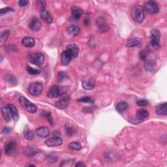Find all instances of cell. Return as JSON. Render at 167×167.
Returning <instances> with one entry per match:
<instances>
[{"mask_svg":"<svg viewBox=\"0 0 167 167\" xmlns=\"http://www.w3.org/2000/svg\"><path fill=\"white\" fill-rule=\"evenodd\" d=\"M161 33L157 29H154L151 31L150 43L149 49L150 50H156L160 47Z\"/></svg>","mask_w":167,"mask_h":167,"instance_id":"6da1fadb","label":"cell"},{"mask_svg":"<svg viewBox=\"0 0 167 167\" xmlns=\"http://www.w3.org/2000/svg\"><path fill=\"white\" fill-rule=\"evenodd\" d=\"M131 14L134 21L138 23H142L145 18L144 10L143 7L139 5H134L132 8Z\"/></svg>","mask_w":167,"mask_h":167,"instance_id":"7a4b0ae2","label":"cell"},{"mask_svg":"<svg viewBox=\"0 0 167 167\" xmlns=\"http://www.w3.org/2000/svg\"><path fill=\"white\" fill-rule=\"evenodd\" d=\"M27 59L37 66H42L44 63V56L40 52H36L34 54L27 55Z\"/></svg>","mask_w":167,"mask_h":167,"instance_id":"3957f363","label":"cell"},{"mask_svg":"<svg viewBox=\"0 0 167 167\" xmlns=\"http://www.w3.org/2000/svg\"><path fill=\"white\" fill-rule=\"evenodd\" d=\"M67 92L66 87H60L58 85H54L52 86L47 93V96L50 98H56V97L62 96Z\"/></svg>","mask_w":167,"mask_h":167,"instance_id":"277c9868","label":"cell"},{"mask_svg":"<svg viewBox=\"0 0 167 167\" xmlns=\"http://www.w3.org/2000/svg\"><path fill=\"white\" fill-rule=\"evenodd\" d=\"M19 103L20 105H21L24 109L26 110L28 112L34 114L37 111V106L35 104L32 103L31 102H30L27 98H26V97H20Z\"/></svg>","mask_w":167,"mask_h":167,"instance_id":"5b68a950","label":"cell"},{"mask_svg":"<svg viewBox=\"0 0 167 167\" xmlns=\"http://www.w3.org/2000/svg\"><path fill=\"white\" fill-rule=\"evenodd\" d=\"M43 84L41 82L31 83L28 87V92L31 95L37 97L39 96L43 92Z\"/></svg>","mask_w":167,"mask_h":167,"instance_id":"8992f818","label":"cell"},{"mask_svg":"<svg viewBox=\"0 0 167 167\" xmlns=\"http://www.w3.org/2000/svg\"><path fill=\"white\" fill-rule=\"evenodd\" d=\"M143 9L148 13L151 14H157L159 11V8L157 4L153 1H148L144 3Z\"/></svg>","mask_w":167,"mask_h":167,"instance_id":"52a82bcc","label":"cell"},{"mask_svg":"<svg viewBox=\"0 0 167 167\" xmlns=\"http://www.w3.org/2000/svg\"><path fill=\"white\" fill-rule=\"evenodd\" d=\"M45 144L48 147H58L63 144V140L59 136H54L47 139Z\"/></svg>","mask_w":167,"mask_h":167,"instance_id":"ba28073f","label":"cell"},{"mask_svg":"<svg viewBox=\"0 0 167 167\" xmlns=\"http://www.w3.org/2000/svg\"><path fill=\"white\" fill-rule=\"evenodd\" d=\"M142 44V40L139 37L130 38L126 40L125 46L128 48L140 47Z\"/></svg>","mask_w":167,"mask_h":167,"instance_id":"9c48e42d","label":"cell"},{"mask_svg":"<svg viewBox=\"0 0 167 167\" xmlns=\"http://www.w3.org/2000/svg\"><path fill=\"white\" fill-rule=\"evenodd\" d=\"M70 102L71 99L69 97H63V98L56 102L55 106L56 108L60 110H63L68 107L69 104H70Z\"/></svg>","mask_w":167,"mask_h":167,"instance_id":"30bf717a","label":"cell"},{"mask_svg":"<svg viewBox=\"0 0 167 167\" xmlns=\"http://www.w3.org/2000/svg\"><path fill=\"white\" fill-rule=\"evenodd\" d=\"M40 17L43 20V21L45 22L47 24H52L53 22V18L52 16L49 13L46 8H41L40 10Z\"/></svg>","mask_w":167,"mask_h":167,"instance_id":"8fae6325","label":"cell"},{"mask_svg":"<svg viewBox=\"0 0 167 167\" xmlns=\"http://www.w3.org/2000/svg\"><path fill=\"white\" fill-rule=\"evenodd\" d=\"M29 28L34 31H37L40 30V27H41V24H40L39 19L36 17L31 18L29 22V24H28Z\"/></svg>","mask_w":167,"mask_h":167,"instance_id":"7c38bea8","label":"cell"},{"mask_svg":"<svg viewBox=\"0 0 167 167\" xmlns=\"http://www.w3.org/2000/svg\"><path fill=\"white\" fill-rule=\"evenodd\" d=\"M72 59V56L68 51H63L61 54V63L62 66H66L69 64L71 59Z\"/></svg>","mask_w":167,"mask_h":167,"instance_id":"4fadbf2b","label":"cell"},{"mask_svg":"<svg viewBox=\"0 0 167 167\" xmlns=\"http://www.w3.org/2000/svg\"><path fill=\"white\" fill-rule=\"evenodd\" d=\"M66 50L70 53L72 56V58H76L79 55V47L76 44H70L67 46Z\"/></svg>","mask_w":167,"mask_h":167,"instance_id":"5bb4252c","label":"cell"},{"mask_svg":"<svg viewBox=\"0 0 167 167\" xmlns=\"http://www.w3.org/2000/svg\"><path fill=\"white\" fill-rule=\"evenodd\" d=\"M36 134L40 138H47L50 134V129L47 127H40L36 129Z\"/></svg>","mask_w":167,"mask_h":167,"instance_id":"9a60e30c","label":"cell"},{"mask_svg":"<svg viewBox=\"0 0 167 167\" xmlns=\"http://www.w3.org/2000/svg\"><path fill=\"white\" fill-rule=\"evenodd\" d=\"M71 14H72V18L75 20H78L82 17L83 14L82 10L80 9L79 7L74 6L72 7L71 9Z\"/></svg>","mask_w":167,"mask_h":167,"instance_id":"2e32d148","label":"cell"},{"mask_svg":"<svg viewBox=\"0 0 167 167\" xmlns=\"http://www.w3.org/2000/svg\"><path fill=\"white\" fill-rule=\"evenodd\" d=\"M16 147H17V142L15 141L9 142L5 145V148H4L5 153L7 155L11 154L14 151Z\"/></svg>","mask_w":167,"mask_h":167,"instance_id":"e0dca14e","label":"cell"},{"mask_svg":"<svg viewBox=\"0 0 167 167\" xmlns=\"http://www.w3.org/2000/svg\"><path fill=\"white\" fill-rule=\"evenodd\" d=\"M156 113L158 116H165L167 114V104L164 103L158 105L156 108Z\"/></svg>","mask_w":167,"mask_h":167,"instance_id":"ac0fdd59","label":"cell"},{"mask_svg":"<svg viewBox=\"0 0 167 167\" xmlns=\"http://www.w3.org/2000/svg\"><path fill=\"white\" fill-rule=\"evenodd\" d=\"M149 112L145 109H139L136 112V118L137 120L140 121H142L145 120L146 119L149 117Z\"/></svg>","mask_w":167,"mask_h":167,"instance_id":"d6986e66","label":"cell"},{"mask_svg":"<svg viewBox=\"0 0 167 167\" xmlns=\"http://www.w3.org/2000/svg\"><path fill=\"white\" fill-rule=\"evenodd\" d=\"M96 82L94 79H88L82 82V87L86 90H91L95 87Z\"/></svg>","mask_w":167,"mask_h":167,"instance_id":"ffe728a7","label":"cell"},{"mask_svg":"<svg viewBox=\"0 0 167 167\" xmlns=\"http://www.w3.org/2000/svg\"><path fill=\"white\" fill-rule=\"evenodd\" d=\"M2 113L4 120L7 122L11 120V118H13L10 110L9 108H8L7 106H6V107H3L2 108Z\"/></svg>","mask_w":167,"mask_h":167,"instance_id":"44dd1931","label":"cell"},{"mask_svg":"<svg viewBox=\"0 0 167 167\" xmlns=\"http://www.w3.org/2000/svg\"><path fill=\"white\" fill-rule=\"evenodd\" d=\"M22 43L24 46L28 48H32L35 45V40L34 38L30 37H26L22 39Z\"/></svg>","mask_w":167,"mask_h":167,"instance_id":"7402d4cb","label":"cell"},{"mask_svg":"<svg viewBox=\"0 0 167 167\" xmlns=\"http://www.w3.org/2000/svg\"><path fill=\"white\" fill-rule=\"evenodd\" d=\"M128 104L125 101H121L116 104V111L119 113H123L128 109Z\"/></svg>","mask_w":167,"mask_h":167,"instance_id":"603a6c76","label":"cell"},{"mask_svg":"<svg viewBox=\"0 0 167 167\" xmlns=\"http://www.w3.org/2000/svg\"><path fill=\"white\" fill-rule=\"evenodd\" d=\"M7 106L10 110L12 117H13V119L15 121H17L19 119V116H18V112L17 111V108L12 104H8Z\"/></svg>","mask_w":167,"mask_h":167,"instance_id":"cb8c5ba5","label":"cell"},{"mask_svg":"<svg viewBox=\"0 0 167 167\" xmlns=\"http://www.w3.org/2000/svg\"><path fill=\"white\" fill-rule=\"evenodd\" d=\"M97 25L98 26L99 29L102 32H107L108 30V27L107 24H106L103 18H99L97 20Z\"/></svg>","mask_w":167,"mask_h":167,"instance_id":"d4e9b609","label":"cell"},{"mask_svg":"<svg viewBox=\"0 0 167 167\" xmlns=\"http://www.w3.org/2000/svg\"><path fill=\"white\" fill-rule=\"evenodd\" d=\"M68 34L72 37H75L80 33V28L76 26H70L67 28Z\"/></svg>","mask_w":167,"mask_h":167,"instance_id":"484cf974","label":"cell"},{"mask_svg":"<svg viewBox=\"0 0 167 167\" xmlns=\"http://www.w3.org/2000/svg\"><path fill=\"white\" fill-rule=\"evenodd\" d=\"M24 136L27 140H31L33 139L34 137V132L31 131L27 126H25L24 129Z\"/></svg>","mask_w":167,"mask_h":167,"instance_id":"4316f807","label":"cell"},{"mask_svg":"<svg viewBox=\"0 0 167 167\" xmlns=\"http://www.w3.org/2000/svg\"><path fill=\"white\" fill-rule=\"evenodd\" d=\"M58 159H59L58 154L56 153H53L50 154L49 156L47 157V159L49 163L52 164V163H55V162H56L58 160Z\"/></svg>","mask_w":167,"mask_h":167,"instance_id":"83f0119b","label":"cell"},{"mask_svg":"<svg viewBox=\"0 0 167 167\" xmlns=\"http://www.w3.org/2000/svg\"><path fill=\"white\" fill-rule=\"evenodd\" d=\"M10 35V31L9 30H5L4 31L1 35V46L2 47L3 44L6 42L7 39L9 37Z\"/></svg>","mask_w":167,"mask_h":167,"instance_id":"f1b7e54d","label":"cell"},{"mask_svg":"<svg viewBox=\"0 0 167 167\" xmlns=\"http://www.w3.org/2000/svg\"><path fill=\"white\" fill-rule=\"evenodd\" d=\"M69 148L72 150H80L82 148V146H81L79 142H71V143L69 144Z\"/></svg>","mask_w":167,"mask_h":167,"instance_id":"f546056e","label":"cell"},{"mask_svg":"<svg viewBox=\"0 0 167 167\" xmlns=\"http://www.w3.org/2000/svg\"><path fill=\"white\" fill-rule=\"evenodd\" d=\"M155 67V63L152 61H147L144 64L145 70L147 71H152Z\"/></svg>","mask_w":167,"mask_h":167,"instance_id":"4dcf8cb0","label":"cell"},{"mask_svg":"<svg viewBox=\"0 0 167 167\" xmlns=\"http://www.w3.org/2000/svg\"><path fill=\"white\" fill-rule=\"evenodd\" d=\"M77 101L80 102V103H88L91 104L94 103V100H93L90 97H82V98H80L77 100Z\"/></svg>","mask_w":167,"mask_h":167,"instance_id":"1f68e13d","label":"cell"},{"mask_svg":"<svg viewBox=\"0 0 167 167\" xmlns=\"http://www.w3.org/2000/svg\"><path fill=\"white\" fill-rule=\"evenodd\" d=\"M6 80L9 82V83L13 84V85H17V80L15 76L12 75H7L6 76Z\"/></svg>","mask_w":167,"mask_h":167,"instance_id":"d6a6232c","label":"cell"},{"mask_svg":"<svg viewBox=\"0 0 167 167\" xmlns=\"http://www.w3.org/2000/svg\"><path fill=\"white\" fill-rule=\"evenodd\" d=\"M26 70L27 71V72L29 73L30 75H39V73L40 72V71L39 70H37V69H33L32 67H30V66H27L26 67Z\"/></svg>","mask_w":167,"mask_h":167,"instance_id":"836d02e7","label":"cell"},{"mask_svg":"<svg viewBox=\"0 0 167 167\" xmlns=\"http://www.w3.org/2000/svg\"><path fill=\"white\" fill-rule=\"evenodd\" d=\"M136 103L138 106H139V107H146V106L148 105L149 101L147 99H142L138 100Z\"/></svg>","mask_w":167,"mask_h":167,"instance_id":"e575fe53","label":"cell"},{"mask_svg":"<svg viewBox=\"0 0 167 167\" xmlns=\"http://www.w3.org/2000/svg\"><path fill=\"white\" fill-rule=\"evenodd\" d=\"M11 12H14V9H12V8H10V7L3 8V9H1V11H0V14L3 16L5 14L11 13Z\"/></svg>","mask_w":167,"mask_h":167,"instance_id":"d590c367","label":"cell"},{"mask_svg":"<svg viewBox=\"0 0 167 167\" xmlns=\"http://www.w3.org/2000/svg\"><path fill=\"white\" fill-rule=\"evenodd\" d=\"M68 78L67 75H66V72H59L58 74V80L59 82H62V81L66 80Z\"/></svg>","mask_w":167,"mask_h":167,"instance_id":"8d00e7d4","label":"cell"},{"mask_svg":"<svg viewBox=\"0 0 167 167\" xmlns=\"http://www.w3.org/2000/svg\"><path fill=\"white\" fill-rule=\"evenodd\" d=\"M66 133L67 136H71L74 133V129L72 127L69 126H66Z\"/></svg>","mask_w":167,"mask_h":167,"instance_id":"74e56055","label":"cell"},{"mask_svg":"<svg viewBox=\"0 0 167 167\" xmlns=\"http://www.w3.org/2000/svg\"><path fill=\"white\" fill-rule=\"evenodd\" d=\"M43 114L44 117L47 118V120L48 121V122H49L51 125H53V121H52V119L51 117L50 113V112H44V114Z\"/></svg>","mask_w":167,"mask_h":167,"instance_id":"f35d334b","label":"cell"},{"mask_svg":"<svg viewBox=\"0 0 167 167\" xmlns=\"http://www.w3.org/2000/svg\"><path fill=\"white\" fill-rule=\"evenodd\" d=\"M18 5L21 7H26L28 5V3H29V2L27 1V0H20V1L18 2Z\"/></svg>","mask_w":167,"mask_h":167,"instance_id":"ab89813d","label":"cell"},{"mask_svg":"<svg viewBox=\"0 0 167 167\" xmlns=\"http://www.w3.org/2000/svg\"><path fill=\"white\" fill-rule=\"evenodd\" d=\"M140 56V58L142 60H145L146 59V57H147V53L145 52L144 50L141 51L139 54Z\"/></svg>","mask_w":167,"mask_h":167,"instance_id":"60d3db41","label":"cell"},{"mask_svg":"<svg viewBox=\"0 0 167 167\" xmlns=\"http://www.w3.org/2000/svg\"><path fill=\"white\" fill-rule=\"evenodd\" d=\"M11 132V129L10 128H8V127L3 128V131H2V133L4 134H8V133H10Z\"/></svg>","mask_w":167,"mask_h":167,"instance_id":"b9f144b4","label":"cell"},{"mask_svg":"<svg viewBox=\"0 0 167 167\" xmlns=\"http://www.w3.org/2000/svg\"><path fill=\"white\" fill-rule=\"evenodd\" d=\"M75 166H76V167H85V165L84 163L83 162L80 161L79 162H77V163L75 165Z\"/></svg>","mask_w":167,"mask_h":167,"instance_id":"7bdbcfd3","label":"cell"}]
</instances>
